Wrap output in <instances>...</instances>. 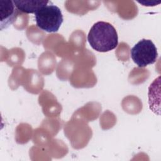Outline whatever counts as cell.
I'll return each instance as SVG.
<instances>
[{"instance_id":"cell-4","label":"cell","mask_w":161,"mask_h":161,"mask_svg":"<svg viewBox=\"0 0 161 161\" xmlns=\"http://www.w3.org/2000/svg\"><path fill=\"white\" fill-rule=\"evenodd\" d=\"M17 8L13 1L0 0V29L8 28L15 20Z\"/></svg>"},{"instance_id":"cell-2","label":"cell","mask_w":161,"mask_h":161,"mask_svg":"<svg viewBox=\"0 0 161 161\" xmlns=\"http://www.w3.org/2000/svg\"><path fill=\"white\" fill-rule=\"evenodd\" d=\"M35 18L37 26L48 33L58 31L63 22L60 9L51 1L35 12Z\"/></svg>"},{"instance_id":"cell-1","label":"cell","mask_w":161,"mask_h":161,"mask_svg":"<svg viewBox=\"0 0 161 161\" xmlns=\"http://www.w3.org/2000/svg\"><path fill=\"white\" fill-rule=\"evenodd\" d=\"M91 47L97 52H107L114 49L118 44V33L109 23L97 21L91 28L87 35Z\"/></svg>"},{"instance_id":"cell-3","label":"cell","mask_w":161,"mask_h":161,"mask_svg":"<svg viewBox=\"0 0 161 161\" xmlns=\"http://www.w3.org/2000/svg\"><path fill=\"white\" fill-rule=\"evenodd\" d=\"M131 57L139 67L154 64L158 57L157 49L150 40L142 39L130 50Z\"/></svg>"},{"instance_id":"cell-5","label":"cell","mask_w":161,"mask_h":161,"mask_svg":"<svg viewBox=\"0 0 161 161\" xmlns=\"http://www.w3.org/2000/svg\"><path fill=\"white\" fill-rule=\"evenodd\" d=\"M49 1L40 0H14L18 10L25 13H35L39 9L49 3Z\"/></svg>"}]
</instances>
